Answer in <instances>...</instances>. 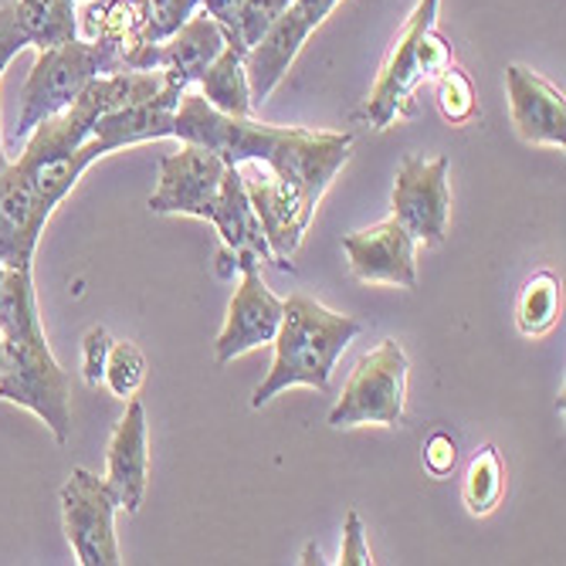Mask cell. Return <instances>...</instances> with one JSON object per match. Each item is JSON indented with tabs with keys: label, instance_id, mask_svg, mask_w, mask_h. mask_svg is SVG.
Instances as JSON below:
<instances>
[{
	"label": "cell",
	"instance_id": "83f0119b",
	"mask_svg": "<svg viewBox=\"0 0 566 566\" xmlns=\"http://www.w3.org/2000/svg\"><path fill=\"white\" fill-rule=\"evenodd\" d=\"M339 563H343V566H370V563H377V559H374V553H370V546H367L364 520H359L356 512H346Z\"/></svg>",
	"mask_w": 566,
	"mask_h": 566
},
{
	"label": "cell",
	"instance_id": "30bf717a",
	"mask_svg": "<svg viewBox=\"0 0 566 566\" xmlns=\"http://www.w3.org/2000/svg\"><path fill=\"white\" fill-rule=\"evenodd\" d=\"M336 4L339 0H292V4L282 11V18L272 24V31L254 48L244 51V69H248L254 106H262V102L279 88V82L285 78L289 65L295 62L308 34L329 18V11Z\"/></svg>",
	"mask_w": 566,
	"mask_h": 566
},
{
	"label": "cell",
	"instance_id": "cb8c5ba5",
	"mask_svg": "<svg viewBox=\"0 0 566 566\" xmlns=\"http://www.w3.org/2000/svg\"><path fill=\"white\" fill-rule=\"evenodd\" d=\"M289 4H292V0H241L238 21H234V31L228 34V41L244 48V51L254 48L272 31V24L282 18V11Z\"/></svg>",
	"mask_w": 566,
	"mask_h": 566
},
{
	"label": "cell",
	"instance_id": "ba28073f",
	"mask_svg": "<svg viewBox=\"0 0 566 566\" xmlns=\"http://www.w3.org/2000/svg\"><path fill=\"white\" fill-rule=\"evenodd\" d=\"M390 208L403 231L418 244L438 248L448 234L451 187H448V157H407L397 170Z\"/></svg>",
	"mask_w": 566,
	"mask_h": 566
},
{
	"label": "cell",
	"instance_id": "d6a6232c",
	"mask_svg": "<svg viewBox=\"0 0 566 566\" xmlns=\"http://www.w3.org/2000/svg\"><path fill=\"white\" fill-rule=\"evenodd\" d=\"M4 272H8V265H4V251H0V279H4Z\"/></svg>",
	"mask_w": 566,
	"mask_h": 566
},
{
	"label": "cell",
	"instance_id": "3957f363",
	"mask_svg": "<svg viewBox=\"0 0 566 566\" xmlns=\"http://www.w3.org/2000/svg\"><path fill=\"white\" fill-rule=\"evenodd\" d=\"M359 333H364L359 319L333 313V308L319 305L308 295H289L279 333L272 339L275 346L272 370L259 384V390H254L251 407L254 410L265 407L272 397H279L289 387L326 390L336 370V359Z\"/></svg>",
	"mask_w": 566,
	"mask_h": 566
},
{
	"label": "cell",
	"instance_id": "4dcf8cb0",
	"mask_svg": "<svg viewBox=\"0 0 566 566\" xmlns=\"http://www.w3.org/2000/svg\"><path fill=\"white\" fill-rule=\"evenodd\" d=\"M4 75V72H0ZM11 160H8V153H4V133H0V174H4V167H8Z\"/></svg>",
	"mask_w": 566,
	"mask_h": 566
},
{
	"label": "cell",
	"instance_id": "836d02e7",
	"mask_svg": "<svg viewBox=\"0 0 566 566\" xmlns=\"http://www.w3.org/2000/svg\"><path fill=\"white\" fill-rule=\"evenodd\" d=\"M88 4H106V0H88Z\"/></svg>",
	"mask_w": 566,
	"mask_h": 566
},
{
	"label": "cell",
	"instance_id": "603a6c76",
	"mask_svg": "<svg viewBox=\"0 0 566 566\" xmlns=\"http://www.w3.org/2000/svg\"><path fill=\"white\" fill-rule=\"evenodd\" d=\"M146 380V359L133 343H113L109 356H106V374H102V384H106L116 397L129 400L136 397V390Z\"/></svg>",
	"mask_w": 566,
	"mask_h": 566
},
{
	"label": "cell",
	"instance_id": "2e32d148",
	"mask_svg": "<svg viewBox=\"0 0 566 566\" xmlns=\"http://www.w3.org/2000/svg\"><path fill=\"white\" fill-rule=\"evenodd\" d=\"M177 106H180V95L164 85L157 95L129 102V106H119V109H113L106 116H98L95 126H92V139L98 143L102 157L123 149V146L167 139V136H174Z\"/></svg>",
	"mask_w": 566,
	"mask_h": 566
},
{
	"label": "cell",
	"instance_id": "44dd1931",
	"mask_svg": "<svg viewBox=\"0 0 566 566\" xmlns=\"http://www.w3.org/2000/svg\"><path fill=\"white\" fill-rule=\"evenodd\" d=\"M502 485H505L502 458L492 444H485L469 461V472H465V505L472 516H489L502 499Z\"/></svg>",
	"mask_w": 566,
	"mask_h": 566
},
{
	"label": "cell",
	"instance_id": "ffe728a7",
	"mask_svg": "<svg viewBox=\"0 0 566 566\" xmlns=\"http://www.w3.org/2000/svg\"><path fill=\"white\" fill-rule=\"evenodd\" d=\"M556 319H559V279L549 272H539L520 292V305H516L520 333L543 336L556 326Z\"/></svg>",
	"mask_w": 566,
	"mask_h": 566
},
{
	"label": "cell",
	"instance_id": "8fae6325",
	"mask_svg": "<svg viewBox=\"0 0 566 566\" xmlns=\"http://www.w3.org/2000/svg\"><path fill=\"white\" fill-rule=\"evenodd\" d=\"M228 44L224 28L197 11L177 34H170L160 44H143L133 62V72H164V85L177 95H184L197 78L208 72V65L221 55Z\"/></svg>",
	"mask_w": 566,
	"mask_h": 566
},
{
	"label": "cell",
	"instance_id": "7a4b0ae2",
	"mask_svg": "<svg viewBox=\"0 0 566 566\" xmlns=\"http://www.w3.org/2000/svg\"><path fill=\"white\" fill-rule=\"evenodd\" d=\"M0 400L34 410L59 444L69 441V374L44 343L31 269H8L0 279Z\"/></svg>",
	"mask_w": 566,
	"mask_h": 566
},
{
	"label": "cell",
	"instance_id": "ac0fdd59",
	"mask_svg": "<svg viewBox=\"0 0 566 566\" xmlns=\"http://www.w3.org/2000/svg\"><path fill=\"white\" fill-rule=\"evenodd\" d=\"M197 85H200V95L208 98L218 113L234 116V119L254 116L248 69H244V48L228 41L221 55L208 65V72L197 78Z\"/></svg>",
	"mask_w": 566,
	"mask_h": 566
},
{
	"label": "cell",
	"instance_id": "6da1fadb",
	"mask_svg": "<svg viewBox=\"0 0 566 566\" xmlns=\"http://www.w3.org/2000/svg\"><path fill=\"white\" fill-rule=\"evenodd\" d=\"M174 136L218 153L228 167L265 164L272 177H244V190L269 238L272 259L292 269L316 203L349 160V133H316L302 126H265L218 113L200 92H184L174 116Z\"/></svg>",
	"mask_w": 566,
	"mask_h": 566
},
{
	"label": "cell",
	"instance_id": "1f68e13d",
	"mask_svg": "<svg viewBox=\"0 0 566 566\" xmlns=\"http://www.w3.org/2000/svg\"><path fill=\"white\" fill-rule=\"evenodd\" d=\"M302 563H323L319 549H316V546H308V549H305V559H302Z\"/></svg>",
	"mask_w": 566,
	"mask_h": 566
},
{
	"label": "cell",
	"instance_id": "4316f807",
	"mask_svg": "<svg viewBox=\"0 0 566 566\" xmlns=\"http://www.w3.org/2000/svg\"><path fill=\"white\" fill-rule=\"evenodd\" d=\"M109 333L102 326H92L85 343H82V374H85V384L88 387H98L102 384V374H106V356H109Z\"/></svg>",
	"mask_w": 566,
	"mask_h": 566
},
{
	"label": "cell",
	"instance_id": "e0dca14e",
	"mask_svg": "<svg viewBox=\"0 0 566 566\" xmlns=\"http://www.w3.org/2000/svg\"><path fill=\"white\" fill-rule=\"evenodd\" d=\"M211 224L218 228V234L224 238V244L231 251L248 248V251L259 254L262 262H275L272 259V248H269V238L262 231V221H259V214H254L251 200H248L241 167H228L224 170V180H221V193H218V203H214Z\"/></svg>",
	"mask_w": 566,
	"mask_h": 566
},
{
	"label": "cell",
	"instance_id": "d4e9b609",
	"mask_svg": "<svg viewBox=\"0 0 566 566\" xmlns=\"http://www.w3.org/2000/svg\"><path fill=\"white\" fill-rule=\"evenodd\" d=\"M438 109L454 126L475 119V88H472V78L458 65H448L438 75Z\"/></svg>",
	"mask_w": 566,
	"mask_h": 566
},
{
	"label": "cell",
	"instance_id": "d6986e66",
	"mask_svg": "<svg viewBox=\"0 0 566 566\" xmlns=\"http://www.w3.org/2000/svg\"><path fill=\"white\" fill-rule=\"evenodd\" d=\"M31 48H59L78 38L75 0H14Z\"/></svg>",
	"mask_w": 566,
	"mask_h": 566
},
{
	"label": "cell",
	"instance_id": "7c38bea8",
	"mask_svg": "<svg viewBox=\"0 0 566 566\" xmlns=\"http://www.w3.org/2000/svg\"><path fill=\"white\" fill-rule=\"evenodd\" d=\"M349 272L359 282H384L397 289L418 285V241L403 231L397 218H387L367 231H353L343 238Z\"/></svg>",
	"mask_w": 566,
	"mask_h": 566
},
{
	"label": "cell",
	"instance_id": "8992f818",
	"mask_svg": "<svg viewBox=\"0 0 566 566\" xmlns=\"http://www.w3.org/2000/svg\"><path fill=\"white\" fill-rule=\"evenodd\" d=\"M234 259H238L234 269L241 272V285L231 295L224 329L218 333V343H214L218 367L234 364L238 356L259 349V346H272L279 323H282V313H285V298H279L262 282V259L259 254L241 248V251H234Z\"/></svg>",
	"mask_w": 566,
	"mask_h": 566
},
{
	"label": "cell",
	"instance_id": "277c9868",
	"mask_svg": "<svg viewBox=\"0 0 566 566\" xmlns=\"http://www.w3.org/2000/svg\"><path fill=\"white\" fill-rule=\"evenodd\" d=\"M434 21L438 0H418L415 14L407 18L390 48L364 113H359L374 129H387L394 119H415V88L424 78H438L451 65V44L434 31Z\"/></svg>",
	"mask_w": 566,
	"mask_h": 566
},
{
	"label": "cell",
	"instance_id": "52a82bcc",
	"mask_svg": "<svg viewBox=\"0 0 566 566\" xmlns=\"http://www.w3.org/2000/svg\"><path fill=\"white\" fill-rule=\"evenodd\" d=\"M116 495L106 479H98L85 469H72L69 482L62 485V516L65 536L82 566H119V543H116Z\"/></svg>",
	"mask_w": 566,
	"mask_h": 566
},
{
	"label": "cell",
	"instance_id": "5bb4252c",
	"mask_svg": "<svg viewBox=\"0 0 566 566\" xmlns=\"http://www.w3.org/2000/svg\"><path fill=\"white\" fill-rule=\"evenodd\" d=\"M149 479V434H146V410L136 397H129L126 415L116 424L106 451V482L129 516H136Z\"/></svg>",
	"mask_w": 566,
	"mask_h": 566
},
{
	"label": "cell",
	"instance_id": "7402d4cb",
	"mask_svg": "<svg viewBox=\"0 0 566 566\" xmlns=\"http://www.w3.org/2000/svg\"><path fill=\"white\" fill-rule=\"evenodd\" d=\"M136 8H139V24H143L146 44L167 41L200 11L197 0H136Z\"/></svg>",
	"mask_w": 566,
	"mask_h": 566
},
{
	"label": "cell",
	"instance_id": "f546056e",
	"mask_svg": "<svg viewBox=\"0 0 566 566\" xmlns=\"http://www.w3.org/2000/svg\"><path fill=\"white\" fill-rule=\"evenodd\" d=\"M197 4H200V11H203V14H211V18L224 28V34H231V31H234V21H238L241 0H197Z\"/></svg>",
	"mask_w": 566,
	"mask_h": 566
},
{
	"label": "cell",
	"instance_id": "9c48e42d",
	"mask_svg": "<svg viewBox=\"0 0 566 566\" xmlns=\"http://www.w3.org/2000/svg\"><path fill=\"white\" fill-rule=\"evenodd\" d=\"M224 170L228 164L218 153L197 143H184L180 153H170V157L160 160V184L149 197V211L211 221Z\"/></svg>",
	"mask_w": 566,
	"mask_h": 566
},
{
	"label": "cell",
	"instance_id": "9a60e30c",
	"mask_svg": "<svg viewBox=\"0 0 566 566\" xmlns=\"http://www.w3.org/2000/svg\"><path fill=\"white\" fill-rule=\"evenodd\" d=\"M48 224V214L21 174L18 164H8L0 174V251L8 269H31L38 238Z\"/></svg>",
	"mask_w": 566,
	"mask_h": 566
},
{
	"label": "cell",
	"instance_id": "4fadbf2b",
	"mask_svg": "<svg viewBox=\"0 0 566 566\" xmlns=\"http://www.w3.org/2000/svg\"><path fill=\"white\" fill-rule=\"evenodd\" d=\"M509 113L516 133L533 146H566V98L543 75L509 65L505 69Z\"/></svg>",
	"mask_w": 566,
	"mask_h": 566
},
{
	"label": "cell",
	"instance_id": "5b68a950",
	"mask_svg": "<svg viewBox=\"0 0 566 566\" xmlns=\"http://www.w3.org/2000/svg\"><path fill=\"white\" fill-rule=\"evenodd\" d=\"M407 353L397 339H384L370 349L349 374L343 397L329 410L333 428H356V424H403L407 403Z\"/></svg>",
	"mask_w": 566,
	"mask_h": 566
},
{
	"label": "cell",
	"instance_id": "484cf974",
	"mask_svg": "<svg viewBox=\"0 0 566 566\" xmlns=\"http://www.w3.org/2000/svg\"><path fill=\"white\" fill-rule=\"evenodd\" d=\"M21 48H31V38L21 24V14H18V4L8 0L4 8H0V72L11 65V59L18 55Z\"/></svg>",
	"mask_w": 566,
	"mask_h": 566
},
{
	"label": "cell",
	"instance_id": "f1b7e54d",
	"mask_svg": "<svg viewBox=\"0 0 566 566\" xmlns=\"http://www.w3.org/2000/svg\"><path fill=\"white\" fill-rule=\"evenodd\" d=\"M458 461V448L448 434H431L428 444H424V469L434 475V479H444Z\"/></svg>",
	"mask_w": 566,
	"mask_h": 566
}]
</instances>
